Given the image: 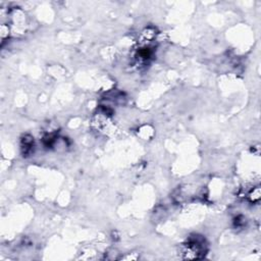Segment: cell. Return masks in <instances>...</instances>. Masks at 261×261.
Here are the masks:
<instances>
[{
    "label": "cell",
    "instance_id": "obj_1",
    "mask_svg": "<svg viewBox=\"0 0 261 261\" xmlns=\"http://www.w3.org/2000/svg\"><path fill=\"white\" fill-rule=\"evenodd\" d=\"M206 245L202 238H191L182 246V257L185 259H200L205 255Z\"/></svg>",
    "mask_w": 261,
    "mask_h": 261
}]
</instances>
